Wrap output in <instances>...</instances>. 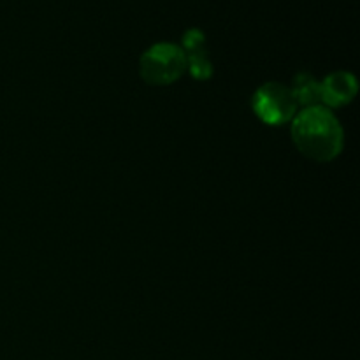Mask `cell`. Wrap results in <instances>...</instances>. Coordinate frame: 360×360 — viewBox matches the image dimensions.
<instances>
[{"label":"cell","mask_w":360,"mask_h":360,"mask_svg":"<svg viewBox=\"0 0 360 360\" xmlns=\"http://www.w3.org/2000/svg\"><path fill=\"white\" fill-rule=\"evenodd\" d=\"M320 91H322V102H326L329 108H341L354 101L357 95V79L350 72L340 70L329 74L320 83Z\"/></svg>","instance_id":"obj_5"},{"label":"cell","mask_w":360,"mask_h":360,"mask_svg":"<svg viewBox=\"0 0 360 360\" xmlns=\"http://www.w3.org/2000/svg\"><path fill=\"white\" fill-rule=\"evenodd\" d=\"M292 137L302 155L319 162L333 160L343 150V129L322 105L304 108L292 118Z\"/></svg>","instance_id":"obj_1"},{"label":"cell","mask_w":360,"mask_h":360,"mask_svg":"<svg viewBox=\"0 0 360 360\" xmlns=\"http://www.w3.org/2000/svg\"><path fill=\"white\" fill-rule=\"evenodd\" d=\"M206 37L200 30L192 28L183 35V53L186 58V69L192 72L197 79H207L213 74V65L210 62L206 48H204Z\"/></svg>","instance_id":"obj_4"},{"label":"cell","mask_w":360,"mask_h":360,"mask_svg":"<svg viewBox=\"0 0 360 360\" xmlns=\"http://www.w3.org/2000/svg\"><path fill=\"white\" fill-rule=\"evenodd\" d=\"M253 111L267 125H283L295 115L297 108L290 88L280 83H266L253 95Z\"/></svg>","instance_id":"obj_3"},{"label":"cell","mask_w":360,"mask_h":360,"mask_svg":"<svg viewBox=\"0 0 360 360\" xmlns=\"http://www.w3.org/2000/svg\"><path fill=\"white\" fill-rule=\"evenodd\" d=\"M290 91L295 104L302 105V108H315L322 102L320 83L308 72H301L295 76Z\"/></svg>","instance_id":"obj_6"},{"label":"cell","mask_w":360,"mask_h":360,"mask_svg":"<svg viewBox=\"0 0 360 360\" xmlns=\"http://www.w3.org/2000/svg\"><path fill=\"white\" fill-rule=\"evenodd\" d=\"M139 67L141 76L148 84L164 86L181 77L186 70V58L179 46L171 42H158L144 51Z\"/></svg>","instance_id":"obj_2"}]
</instances>
